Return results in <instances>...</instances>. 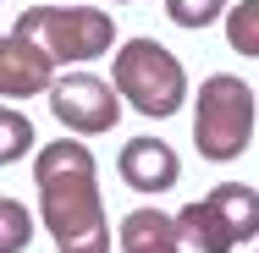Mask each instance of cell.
<instances>
[{"label": "cell", "mask_w": 259, "mask_h": 253, "mask_svg": "<svg viewBox=\"0 0 259 253\" xmlns=\"http://www.w3.org/2000/svg\"><path fill=\"white\" fill-rule=\"evenodd\" d=\"M39 220L55 253H110V220L100 204V171L83 138H55L33 160Z\"/></svg>", "instance_id": "6da1fadb"}, {"label": "cell", "mask_w": 259, "mask_h": 253, "mask_svg": "<svg viewBox=\"0 0 259 253\" xmlns=\"http://www.w3.org/2000/svg\"><path fill=\"white\" fill-rule=\"evenodd\" d=\"M254 88L237 72H209L193 99V149L209 165H226L254 143Z\"/></svg>", "instance_id": "7a4b0ae2"}, {"label": "cell", "mask_w": 259, "mask_h": 253, "mask_svg": "<svg viewBox=\"0 0 259 253\" xmlns=\"http://www.w3.org/2000/svg\"><path fill=\"white\" fill-rule=\"evenodd\" d=\"M110 83L138 116H155V121L177 116L188 105V72L155 39H121V50L110 61Z\"/></svg>", "instance_id": "3957f363"}, {"label": "cell", "mask_w": 259, "mask_h": 253, "mask_svg": "<svg viewBox=\"0 0 259 253\" xmlns=\"http://www.w3.org/2000/svg\"><path fill=\"white\" fill-rule=\"evenodd\" d=\"M177 231H182L188 248H199V253L243 248V242L259 237V193L248 182H221L199 204H182L177 209Z\"/></svg>", "instance_id": "277c9868"}, {"label": "cell", "mask_w": 259, "mask_h": 253, "mask_svg": "<svg viewBox=\"0 0 259 253\" xmlns=\"http://www.w3.org/2000/svg\"><path fill=\"white\" fill-rule=\"evenodd\" d=\"M17 28H28L61 66H89L100 55L121 50L116 44V22L100 6H28L17 17Z\"/></svg>", "instance_id": "5b68a950"}, {"label": "cell", "mask_w": 259, "mask_h": 253, "mask_svg": "<svg viewBox=\"0 0 259 253\" xmlns=\"http://www.w3.org/2000/svg\"><path fill=\"white\" fill-rule=\"evenodd\" d=\"M121 105H127V99L116 94V83H105L100 72H66V77L50 88L55 121H61L66 132H77V138L110 132V127L121 121Z\"/></svg>", "instance_id": "8992f818"}, {"label": "cell", "mask_w": 259, "mask_h": 253, "mask_svg": "<svg viewBox=\"0 0 259 253\" xmlns=\"http://www.w3.org/2000/svg\"><path fill=\"white\" fill-rule=\"evenodd\" d=\"M55 66H61V61H55L28 28L11 22V28L0 33V94H6V105L33 99V94H50L55 83H61Z\"/></svg>", "instance_id": "52a82bcc"}, {"label": "cell", "mask_w": 259, "mask_h": 253, "mask_svg": "<svg viewBox=\"0 0 259 253\" xmlns=\"http://www.w3.org/2000/svg\"><path fill=\"white\" fill-rule=\"evenodd\" d=\"M116 171H121V182H127L133 193H171V187L182 182V160H177L171 143H160V138H127Z\"/></svg>", "instance_id": "ba28073f"}, {"label": "cell", "mask_w": 259, "mask_h": 253, "mask_svg": "<svg viewBox=\"0 0 259 253\" xmlns=\"http://www.w3.org/2000/svg\"><path fill=\"white\" fill-rule=\"evenodd\" d=\"M116 242L121 253H182V231H177V215H165V209H133V215H121V226H116Z\"/></svg>", "instance_id": "9c48e42d"}, {"label": "cell", "mask_w": 259, "mask_h": 253, "mask_svg": "<svg viewBox=\"0 0 259 253\" xmlns=\"http://www.w3.org/2000/svg\"><path fill=\"white\" fill-rule=\"evenodd\" d=\"M226 44L243 55V61H259V0H237L232 17H226Z\"/></svg>", "instance_id": "30bf717a"}, {"label": "cell", "mask_w": 259, "mask_h": 253, "mask_svg": "<svg viewBox=\"0 0 259 253\" xmlns=\"http://www.w3.org/2000/svg\"><path fill=\"white\" fill-rule=\"evenodd\" d=\"M28 149H33V121L17 105H6L0 110V165H17Z\"/></svg>", "instance_id": "8fae6325"}, {"label": "cell", "mask_w": 259, "mask_h": 253, "mask_svg": "<svg viewBox=\"0 0 259 253\" xmlns=\"http://www.w3.org/2000/svg\"><path fill=\"white\" fill-rule=\"evenodd\" d=\"M237 0H165L171 22L177 28H209V22H226Z\"/></svg>", "instance_id": "7c38bea8"}, {"label": "cell", "mask_w": 259, "mask_h": 253, "mask_svg": "<svg viewBox=\"0 0 259 253\" xmlns=\"http://www.w3.org/2000/svg\"><path fill=\"white\" fill-rule=\"evenodd\" d=\"M33 242V215L17 198H0V253H22Z\"/></svg>", "instance_id": "4fadbf2b"}, {"label": "cell", "mask_w": 259, "mask_h": 253, "mask_svg": "<svg viewBox=\"0 0 259 253\" xmlns=\"http://www.w3.org/2000/svg\"><path fill=\"white\" fill-rule=\"evenodd\" d=\"M116 6H127V0H116Z\"/></svg>", "instance_id": "5bb4252c"}, {"label": "cell", "mask_w": 259, "mask_h": 253, "mask_svg": "<svg viewBox=\"0 0 259 253\" xmlns=\"http://www.w3.org/2000/svg\"><path fill=\"white\" fill-rule=\"evenodd\" d=\"M254 253H259V248H254Z\"/></svg>", "instance_id": "9a60e30c"}]
</instances>
